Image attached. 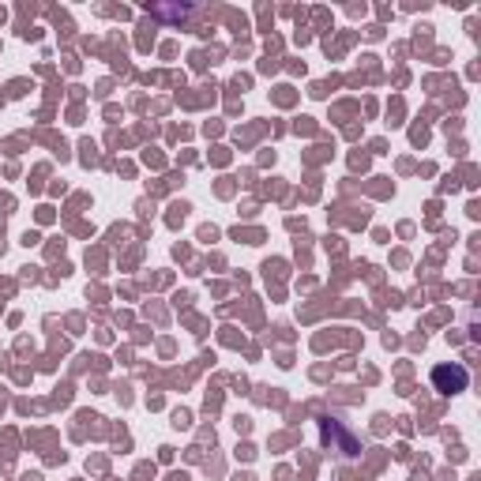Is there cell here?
<instances>
[{
  "mask_svg": "<svg viewBox=\"0 0 481 481\" xmlns=\"http://www.w3.org/2000/svg\"><path fill=\"white\" fill-rule=\"evenodd\" d=\"M433 380H436V387L440 391H448V395H455V391H462V387H467V369H462V365H440L436 372H433Z\"/></svg>",
  "mask_w": 481,
  "mask_h": 481,
  "instance_id": "cell-1",
  "label": "cell"
}]
</instances>
